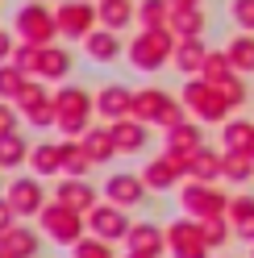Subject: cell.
<instances>
[{"label":"cell","mask_w":254,"mask_h":258,"mask_svg":"<svg viewBox=\"0 0 254 258\" xmlns=\"http://www.w3.org/2000/svg\"><path fill=\"white\" fill-rule=\"evenodd\" d=\"M179 5H204V0H171V9H179Z\"/></svg>","instance_id":"c3c4849f"},{"label":"cell","mask_w":254,"mask_h":258,"mask_svg":"<svg viewBox=\"0 0 254 258\" xmlns=\"http://www.w3.org/2000/svg\"><path fill=\"white\" fill-rule=\"evenodd\" d=\"M17 221H21V217H17V208H13V204H9V196L0 191V233H5V229H13Z\"/></svg>","instance_id":"f6af8a7d"},{"label":"cell","mask_w":254,"mask_h":258,"mask_svg":"<svg viewBox=\"0 0 254 258\" xmlns=\"http://www.w3.org/2000/svg\"><path fill=\"white\" fill-rule=\"evenodd\" d=\"M217 88H221V96L229 100V108H233V112H242V108H246V100H250V88H246V75H242V71H233L229 79H221Z\"/></svg>","instance_id":"8d00e7d4"},{"label":"cell","mask_w":254,"mask_h":258,"mask_svg":"<svg viewBox=\"0 0 254 258\" xmlns=\"http://www.w3.org/2000/svg\"><path fill=\"white\" fill-rule=\"evenodd\" d=\"M96 163H92V154L84 150V142L79 138H62V175H92Z\"/></svg>","instance_id":"4dcf8cb0"},{"label":"cell","mask_w":254,"mask_h":258,"mask_svg":"<svg viewBox=\"0 0 254 258\" xmlns=\"http://www.w3.org/2000/svg\"><path fill=\"white\" fill-rule=\"evenodd\" d=\"M13 34L21 42H34V46H50L58 42V21H54V5L50 0H25L13 13Z\"/></svg>","instance_id":"5b68a950"},{"label":"cell","mask_w":254,"mask_h":258,"mask_svg":"<svg viewBox=\"0 0 254 258\" xmlns=\"http://www.w3.org/2000/svg\"><path fill=\"white\" fill-rule=\"evenodd\" d=\"M50 88H46V79H38V75H29V84L21 88V96H17V100H13V104H17L21 108V117H25V112H34L38 104H46V100H50Z\"/></svg>","instance_id":"836d02e7"},{"label":"cell","mask_w":254,"mask_h":258,"mask_svg":"<svg viewBox=\"0 0 254 258\" xmlns=\"http://www.w3.org/2000/svg\"><path fill=\"white\" fill-rule=\"evenodd\" d=\"M79 46H84V54H88L92 62H100V67H108V62H117V58L125 54L121 34H117V29H104V25H96Z\"/></svg>","instance_id":"ac0fdd59"},{"label":"cell","mask_w":254,"mask_h":258,"mask_svg":"<svg viewBox=\"0 0 254 258\" xmlns=\"http://www.w3.org/2000/svg\"><path fill=\"white\" fill-rule=\"evenodd\" d=\"M42 229H34V225H13V229H5V246H0V254H13V258H38L42 254Z\"/></svg>","instance_id":"44dd1931"},{"label":"cell","mask_w":254,"mask_h":258,"mask_svg":"<svg viewBox=\"0 0 254 258\" xmlns=\"http://www.w3.org/2000/svg\"><path fill=\"white\" fill-rule=\"evenodd\" d=\"M200 225H204V241L213 246V254L229 246V237H233V221L229 217H209V221H200Z\"/></svg>","instance_id":"74e56055"},{"label":"cell","mask_w":254,"mask_h":258,"mask_svg":"<svg viewBox=\"0 0 254 258\" xmlns=\"http://www.w3.org/2000/svg\"><path fill=\"white\" fill-rule=\"evenodd\" d=\"M200 75L209 79V84H221V79H229V75H233V58H229V50H225V46H221V50H209V54H204Z\"/></svg>","instance_id":"d590c367"},{"label":"cell","mask_w":254,"mask_h":258,"mask_svg":"<svg viewBox=\"0 0 254 258\" xmlns=\"http://www.w3.org/2000/svg\"><path fill=\"white\" fill-rule=\"evenodd\" d=\"M113 125V138H117V150L121 154H146L150 150V129L146 121H138V117H121V121H108Z\"/></svg>","instance_id":"ffe728a7"},{"label":"cell","mask_w":254,"mask_h":258,"mask_svg":"<svg viewBox=\"0 0 254 258\" xmlns=\"http://www.w3.org/2000/svg\"><path fill=\"white\" fill-rule=\"evenodd\" d=\"M54 108H58V134L62 138H84L92 125V117H96V92H88V88H79V84H67V88H58L54 92Z\"/></svg>","instance_id":"7a4b0ae2"},{"label":"cell","mask_w":254,"mask_h":258,"mask_svg":"<svg viewBox=\"0 0 254 258\" xmlns=\"http://www.w3.org/2000/svg\"><path fill=\"white\" fill-rule=\"evenodd\" d=\"M96 9H100V25L117 29V34L138 21V0H96Z\"/></svg>","instance_id":"83f0119b"},{"label":"cell","mask_w":254,"mask_h":258,"mask_svg":"<svg viewBox=\"0 0 254 258\" xmlns=\"http://www.w3.org/2000/svg\"><path fill=\"white\" fill-rule=\"evenodd\" d=\"M229 21L254 34V0H229Z\"/></svg>","instance_id":"7bdbcfd3"},{"label":"cell","mask_w":254,"mask_h":258,"mask_svg":"<svg viewBox=\"0 0 254 258\" xmlns=\"http://www.w3.org/2000/svg\"><path fill=\"white\" fill-rule=\"evenodd\" d=\"M21 108L13 104V100H0V134H17V125H21Z\"/></svg>","instance_id":"ee69618b"},{"label":"cell","mask_w":254,"mask_h":258,"mask_svg":"<svg viewBox=\"0 0 254 258\" xmlns=\"http://www.w3.org/2000/svg\"><path fill=\"white\" fill-rule=\"evenodd\" d=\"M171 96L167 88H154V84H146V88H134V112L130 117H138V121H146V125H154L158 129V121H163V112L171 108Z\"/></svg>","instance_id":"e0dca14e"},{"label":"cell","mask_w":254,"mask_h":258,"mask_svg":"<svg viewBox=\"0 0 254 258\" xmlns=\"http://www.w3.org/2000/svg\"><path fill=\"white\" fill-rule=\"evenodd\" d=\"M246 154H250V158H254V142H250V150H246Z\"/></svg>","instance_id":"816d5d0a"},{"label":"cell","mask_w":254,"mask_h":258,"mask_svg":"<svg viewBox=\"0 0 254 258\" xmlns=\"http://www.w3.org/2000/svg\"><path fill=\"white\" fill-rule=\"evenodd\" d=\"M50 196L62 200L67 208H79V213H92L100 200H104V191L92 183V175H58V183L50 187Z\"/></svg>","instance_id":"4fadbf2b"},{"label":"cell","mask_w":254,"mask_h":258,"mask_svg":"<svg viewBox=\"0 0 254 258\" xmlns=\"http://www.w3.org/2000/svg\"><path fill=\"white\" fill-rule=\"evenodd\" d=\"M250 258H254V246H250Z\"/></svg>","instance_id":"db71d44e"},{"label":"cell","mask_w":254,"mask_h":258,"mask_svg":"<svg viewBox=\"0 0 254 258\" xmlns=\"http://www.w3.org/2000/svg\"><path fill=\"white\" fill-rule=\"evenodd\" d=\"M100 191H104V200L130 208V213H134V208H142V204H146V196H150V187H146V179H142V171H113V175L100 183Z\"/></svg>","instance_id":"7c38bea8"},{"label":"cell","mask_w":254,"mask_h":258,"mask_svg":"<svg viewBox=\"0 0 254 258\" xmlns=\"http://www.w3.org/2000/svg\"><path fill=\"white\" fill-rule=\"evenodd\" d=\"M134 112V88L130 84H100L96 92V117L100 121H121V117H130Z\"/></svg>","instance_id":"9a60e30c"},{"label":"cell","mask_w":254,"mask_h":258,"mask_svg":"<svg viewBox=\"0 0 254 258\" xmlns=\"http://www.w3.org/2000/svg\"><path fill=\"white\" fill-rule=\"evenodd\" d=\"M71 258H121V254L113 250V241H104V237H96V233H88L84 241H75V246H71Z\"/></svg>","instance_id":"f35d334b"},{"label":"cell","mask_w":254,"mask_h":258,"mask_svg":"<svg viewBox=\"0 0 254 258\" xmlns=\"http://www.w3.org/2000/svg\"><path fill=\"white\" fill-rule=\"evenodd\" d=\"M221 158H225V150H217V146H204L187 158V179H204V183H221Z\"/></svg>","instance_id":"d4e9b609"},{"label":"cell","mask_w":254,"mask_h":258,"mask_svg":"<svg viewBox=\"0 0 254 258\" xmlns=\"http://www.w3.org/2000/svg\"><path fill=\"white\" fill-rule=\"evenodd\" d=\"M25 125H34V129H54L58 125V108H54V96L46 104H38L34 112H25Z\"/></svg>","instance_id":"b9f144b4"},{"label":"cell","mask_w":254,"mask_h":258,"mask_svg":"<svg viewBox=\"0 0 254 258\" xmlns=\"http://www.w3.org/2000/svg\"><path fill=\"white\" fill-rule=\"evenodd\" d=\"M175 34L171 25H158V29H138V34L125 42V58L130 67L142 75H158L163 67H171V54H175Z\"/></svg>","instance_id":"6da1fadb"},{"label":"cell","mask_w":254,"mask_h":258,"mask_svg":"<svg viewBox=\"0 0 254 258\" xmlns=\"http://www.w3.org/2000/svg\"><path fill=\"white\" fill-rule=\"evenodd\" d=\"M175 196H179V213L196 217V221L225 217V208H229V191L221 183H204V179H183V187Z\"/></svg>","instance_id":"8992f818"},{"label":"cell","mask_w":254,"mask_h":258,"mask_svg":"<svg viewBox=\"0 0 254 258\" xmlns=\"http://www.w3.org/2000/svg\"><path fill=\"white\" fill-rule=\"evenodd\" d=\"M13 46H17V34L13 29H0V62L13 58Z\"/></svg>","instance_id":"bcb514c9"},{"label":"cell","mask_w":254,"mask_h":258,"mask_svg":"<svg viewBox=\"0 0 254 258\" xmlns=\"http://www.w3.org/2000/svg\"><path fill=\"white\" fill-rule=\"evenodd\" d=\"M171 21V0H138V29H158Z\"/></svg>","instance_id":"d6a6232c"},{"label":"cell","mask_w":254,"mask_h":258,"mask_svg":"<svg viewBox=\"0 0 254 258\" xmlns=\"http://www.w3.org/2000/svg\"><path fill=\"white\" fill-rule=\"evenodd\" d=\"M0 191H5V171H0Z\"/></svg>","instance_id":"f907efd6"},{"label":"cell","mask_w":254,"mask_h":258,"mask_svg":"<svg viewBox=\"0 0 254 258\" xmlns=\"http://www.w3.org/2000/svg\"><path fill=\"white\" fill-rule=\"evenodd\" d=\"M125 250H138L146 258H163L167 254V225H158V221H134L130 237H125Z\"/></svg>","instance_id":"2e32d148"},{"label":"cell","mask_w":254,"mask_h":258,"mask_svg":"<svg viewBox=\"0 0 254 258\" xmlns=\"http://www.w3.org/2000/svg\"><path fill=\"white\" fill-rule=\"evenodd\" d=\"M5 196H9L13 208H17V217L25 221V217H38L42 208L50 204V187L29 171V175H13V179L5 183Z\"/></svg>","instance_id":"30bf717a"},{"label":"cell","mask_w":254,"mask_h":258,"mask_svg":"<svg viewBox=\"0 0 254 258\" xmlns=\"http://www.w3.org/2000/svg\"><path fill=\"white\" fill-rule=\"evenodd\" d=\"M221 258H233V254H221Z\"/></svg>","instance_id":"f5cc1de1"},{"label":"cell","mask_w":254,"mask_h":258,"mask_svg":"<svg viewBox=\"0 0 254 258\" xmlns=\"http://www.w3.org/2000/svg\"><path fill=\"white\" fill-rule=\"evenodd\" d=\"M171 34L175 38H204V25H209V17H204V5H179L171 9Z\"/></svg>","instance_id":"484cf974"},{"label":"cell","mask_w":254,"mask_h":258,"mask_svg":"<svg viewBox=\"0 0 254 258\" xmlns=\"http://www.w3.org/2000/svg\"><path fill=\"white\" fill-rule=\"evenodd\" d=\"M142 179H146L150 196H167V191H179V187H183L187 167H183L171 150H158L154 158H146V163H142Z\"/></svg>","instance_id":"9c48e42d"},{"label":"cell","mask_w":254,"mask_h":258,"mask_svg":"<svg viewBox=\"0 0 254 258\" xmlns=\"http://www.w3.org/2000/svg\"><path fill=\"white\" fill-rule=\"evenodd\" d=\"M29 138L21 134H0V171H21V167H29Z\"/></svg>","instance_id":"f1b7e54d"},{"label":"cell","mask_w":254,"mask_h":258,"mask_svg":"<svg viewBox=\"0 0 254 258\" xmlns=\"http://www.w3.org/2000/svg\"><path fill=\"white\" fill-rule=\"evenodd\" d=\"M38 229L46 233V241H54V246L71 250L75 241L88 237V213H79V208H67L62 200L50 196V204L38 213Z\"/></svg>","instance_id":"277c9868"},{"label":"cell","mask_w":254,"mask_h":258,"mask_svg":"<svg viewBox=\"0 0 254 258\" xmlns=\"http://www.w3.org/2000/svg\"><path fill=\"white\" fill-rule=\"evenodd\" d=\"M25 84H29V75H25L13 58H9V62H0V100H17Z\"/></svg>","instance_id":"e575fe53"},{"label":"cell","mask_w":254,"mask_h":258,"mask_svg":"<svg viewBox=\"0 0 254 258\" xmlns=\"http://www.w3.org/2000/svg\"><path fill=\"white\" fill-rule=\"evenodd\" d=\"M167 254L171 258H213V246L204 241V225L187 213L167 221Z\"/></svg>","instance_id":"52a82bcc"},{"label":"cell","mask_w":254,"mask_h":258,"mask_svg":"<svg viewBox=\"0 0 254 258\" xmlns=\"http://www.w3.org/2000/svg\"><path fill=\"white\" fill-rule=\"evenodd\" d=\"M130 229H134L130 208H121V204H113V200H100V204L88 213V233H96V237H104V241H113V246L130 237Z\"/></svg>","instance_id":"8fae6325"},{"label":"cell","mask_w":254,"mask_h":258,"mask_svg":"<svg viewBox=\"0 0 254 258\" xmlns=\"http://www.w3.org/2000/svg\"><path fill=\"white\" fill-rule=\"evenodd\" d=\"M29 171L38 179H58L62 175V142H34L29 150Z\"/></svg>","instance_id":"603a6c76"},{"label":"cell","mask_w":254,"mask_h":258,"mask_svg":"<svg viewBox=\"0 0 254 258\" xmlns=\"http://www.w3.org/2000/svg\"><path fill=\"white\" fill-rule=\"evenodd\" d=\"M121 258H146V254H138V250H125V254H121Z\"/></svg>","instance_id":"681fc988"},{"label":"cell","mask_w":254,"mask_h":258,"mask_svg":"<svg viewBox=\"0 0 254 258\" xmlns=\"http://www.w3.org/2000/svg\"><path fill=\"white\" fill-rule=\"evenodd\" d=\"M75 71V54L67 50V46H42V58H38V79H46V84H67Z\"/></svg>","instance_id":"d6986e66"},{"label":"cell","mask_w":254,"mask_h":258,"mask_svg":"<svg viewBox=\"0 0 254 258\" xmlns=\"http://www.w3.org/2000/svg\"><path fill=\"white\" fill-rule=\"evenodd\" d=\"M179 100H183V108H187V117H196V121H204V125H225V121L233 117V108H229L225 96H221V88L209 84L204 75H187V79H183Z\"/></svg>","instance_id":"3957f363"},{"label":"cell","mask_w":254,"mask_h":258,"mask_svg":"<svg viewBox=\"0 0 254 258\" xmlns=\"http://www.w3.org/2000/svg\"><path fill=\"white\" fill-rule=\"evenodd\" d=\"M225 217H229L233 225L250 221V217H254V191H233V196H229V208H225Z\"/></svg>","instance_id":"60d3db41"},{"label":"cell","mask_w":254,"mask_h":258,"mask_svg":"<svg viewBox=\"0 0 254 258\" xmlns=\"http://www.w3.org/2000/svg\"><path fill=\"white\" fill-rule=\"evenodd\" d=\"M204 54H209L204 38H179V42H175V54H171V67H175L183 79H187V75H200Z\"/></svg>","instance_id":"cb8c5ba5"},{"label":"cell","mask_w":254,"mask_h":258,"mask_svg":"<svg viewBox=\"0 0 254 258\" xmlns=\"http://www.w3.org/2000/svg\"><path fill=\"white\" fill-rule=\"evenodd\" d=\"M79 142H84V150L92 154V163H96V167H108L113 158H121L117 138H113V125H108V121H104V125H92Z\"/></svg>","instance_id":"7402d4cb"},{"label":"cell","mask_w":254,"mask_h":258,"mask_svg":"<svg viewBox=\"0 0 254 258\" xmlns=\"http://www.w3.org/2000/svg\"><path fill=\"white\" fill-rule=\"evenodd\" d=\"M233 237H237V241H246V246H254V217L242 221V225H233Z\"/></svg>","instance_id":"7dc6e473"},{"label":"cell","mask_w":254,"mask_h":258,"mask_svg":"<svg viewBox=\"0 0 254 258\" xmlns=\"http://www.w3.org/2000/svg\"><path fill=\"white\" fill-rule=\"evenodd\" d=\"M38 58H42V46L21 42V38H17V46H13V62H17L25 75H38Z\"/></svg>","instance_id":"ab89813d"},{"label":"cell","mask_w":254,"mask_h":258,"mask_svg":"<svg viewBox=\"0 0 254 258\" xmlns=\"http://www.w3.org/2000/svg\"><path fill=\"white\" fill-rule=\"evenodd\" d=\"M250 142H254V121L229 117L221 125V150H250Z\"/></svg>","instance_id":"1f68e13d"},{"label":"cell","mask_w":254,"mask_h":258,"mask_svg":"<svg viewBox=\"0 0 254 258\" xmlns=\"http://www.w3.org/2000/svg\"><path fill=\"white\" fill-rule=\"evenodd\" d=\"M54 21H58V38L84 42L92 29L100 25V9H96V0H58L54 5Z\"/></svg>","instance_id":"ba28073f"},{"label":"cell","mask_w":254,"mask_h":258,"mask_svg":"<svg viewBox=\"0 0 254 258\" xmlns=\"http://www.w3.org/2000/svg\"><path fill=\"white\" fill-rule=\"evenodd\" d=\"M225 50L233 58V71L254 75V34H250V29H237V34L225 42Z\"/></svg>","instance_id":"f546056e"},{"label":"cell","mask_w":254,"mask_h":258,"mask_svg":"<svg viewBox=\"0 0 254 258\" xmlns=\"http://www.w3.org/2000/svg\"><path fill=\"white\" fill-rule=\"evenodd\" d=\"M200 146H204V121H196V117H187V121H179L175 129L163 134V150H171L183 167H187V158H192Z\"/></svg>","instance_id":"5bb4252c"},{"label":"cell","mask_w":254,"mask_h":258,"mask_svg":"<svg viewBox=\"0 0 254 258\" xmlns=\"http://www.w3.org/2000/svg\"><path fill=\"white\" fill-rule=\"evenodd\" d=\"M221 183L250 187L254 183V158L246 150H225V158H221Z\"/></svg>","instance_id":"4316f807"}]
</instances>
